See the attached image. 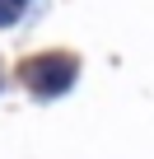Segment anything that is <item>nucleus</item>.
Segmentation results:
<instances>
[{
    "label": "nucleus",
    "instance_id": "obj_2",
    "mask_svg": "<svg viewBox=\"0 0 154 159\" xmlns=\"http://www.w3.org/2000/svg\"><path fill=\"white\" fill-rule=\"evenodd\" d=\"M24 5H28V0H0V24H14L24 14Z\"/></svg>",
    "mask_w": 154,
    "mask_h": 159
},
{
    "label": "nucleus",
    "instance_id": "obj_1",
    "mask_svg": "<svg viewBox=\"0 0 154 159\" xmlns=\"http://www.w3.org/2000/svg\"><path fill=\"white\" fill-rule=\"evenodd\" d=\"M24 84L33 89V94H42V98H51V94H65L70 84H75V61L70 56H37V61H28L24 66Z\"/></svg>",
    "mask_w": 154,
    "mask_h": 159
}]
</instances>
